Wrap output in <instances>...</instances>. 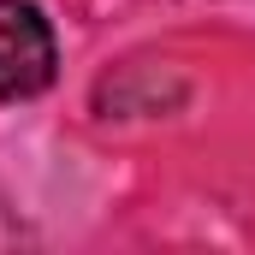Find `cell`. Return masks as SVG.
<instances>
[{
	"mask_svg": "<svg viewBox=\"0 0 255 255\" xmlns=\"http://www.w3.org/2000/svg\"><path fill=\"white\" fill-rule=\"evenodd\" d=\"M60 42L42 6L30 0H0V101H30L54 83Z\"/></svg>",
	"mask_w": 255,
	"mask_h": 255,
	"instance_id": "cell-1",
	"label": "cell"
}]
</instances>
